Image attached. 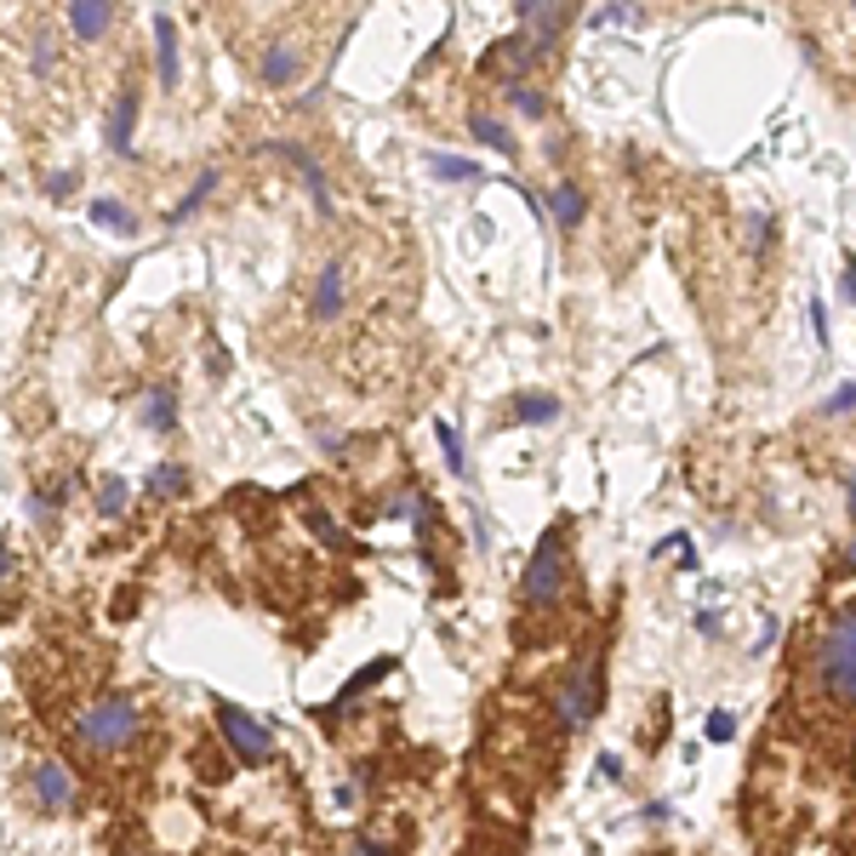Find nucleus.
I'll list each match as a JSON object with an SVG mask.
<instances>
[{"label": "nucleus", "mask_w": 856, "mask_h": 856, "mask_svg": "<svg viewBox=\"0 0 856 856\" xmlns=\"http://www.w3.org/2000/svg\"><path fill=\"white\" fill-rule=\"evenodd\" d=\"M817 679L834 702L856 709V606L834 611L817 634Z\"/></svg>", "instance_id": "obj_1"}, {"label": "nucleus", "mask_w": 856, "mask_h": 856, "mask_svg": "<svg viewBox=\"0 0 856 856\" xmlns=\"http://www.w3.org/2000/svg\"><path fill=\"white\" fill-rule=\"evenodd\" d=\"M143 732V709L126 691H109V697H97L92 709L74 720V737H81V748L92 753H120V748H132Z\"/></svg>", "instance_id": "obj_2"}, {"label": "nucleus", "mask_w": 856, "mask_h": 856, "mask_svg": "<svg viewBox=\"0 0 856 856\" xmlns=\"http://www.w3.org/2000/svg\"><path fill=\"white\" fill-rule=\"evenodd\" d=\"M560 588H566V537L548 532L532 554V566H525V576H520V594L532 611H548L554 599H560Z\"/></svg>", "instance_id": "obj_3"}, {"label": "nucleus", "mask_w": 856, "mask_h": 856, "mask_svg": "<svg viewBox=\"0 0 856 856\" xmlns=\"http://www.w3.org/2000/svg\"><path fill=\"white\" fill-rule=\"evenodd\" d=\"M217 725H223V737H229V748L240 753L246 765H269L274 760V732L263 720H251L246 709H235V702H217Z\"/></svg>", "instance_id": "obj_4"}, {"label": "nucleus", "mask_w": 856, "mask_h": 856, "mask_svg": "<svg viewBox=\"0 0 856 856\" xmlns=\"http://www.w3.org/2000/svg\"><path fill=\"white\" fill-rule=\"evenodd\" d=\"M554 709H560V732H583V725L594 720V709H599V668L594 663H576L566 674L560 697H554Z\"/></svg>", "instance_id": "obj_5"}, {"label": "nucleus", "mask_w": 856, "mask_h": 856, "mask_svg": "<svg viewBox=\"0 0 856 856\" xmlns=\"http://www.w3.org/2000/svg\"><path fill=\"white\" fill-rule=\"evenodd\" d=\"M29 794H35V805L40 811H69L74 805V771L63 765V760H40L35 771H29Z\"/></svg>", "instance_id": "obj_6"}, {"label": "nucleus", "mask_w": 856, "mask_h": 856, "mask_svg": "<svg viewBox=\"0 0 856 856\" xmlns=\"http://www.w3.org/2000/svg\"><path fill=\"white\" fill-rule=\"evenodd\" d=\"M138 417H143L148 435H171V428H178V389H171V383H155V389L143 394Z\"/></svg>", "instance_id": "obj_7"}, {"label": "nucleus", "mask_w": 856, "mask_h": 856, "mask_svg": "<svg viewBox=\"0 0 856 856\" xmlns=\"http://www.w3.org/2000/svg\"><path fill=\"white\" fill-rule=\"evenodd\" d=\"M274 148H281V155H286L297 171H304V183H309V194H314V206H320V212H332V194H325V171H320V160L309 155V148H304V143H274Z\"/></svg>", "instance_id": "obj_8"}, {"label": "nucleus", "mask_w": 856, "mask_h": 856, "mask_svg": "<svg viewBox=\"0 0 856 856\" xmlns=\"http://www.w3.org/2000/svg\"><path fill=\"white\" fill-rule=\"evenodd\" d=\"M132 126H138V92H120L109 109V148L115 155H132Z\"/></svg>", "instance_id": "obj_9"}, {"label": "nucleus", "mask_w": 856, "mask_h": 856, "mask_svg": "<svg viewBox=\"0 0 856 856\" xmlns=\"http://www.w3.org/2000/svg\"><path fill=\"white\" fill-rule=\"evenodd\" d=\"M343 314V263H325L314 281V320H337Z\"/></svg>", "instance_id": "obj_10"}, {"label": "nucleus", "mask_w": 856, "mask_h": 856, "mask_svg": "<svg viewBox=\"0 0 856 856\" xmlns=\"http://www.w3.org/2000/svg\"><path fill=\"white\" fill-rule=\"evenodd\" d=\"M69 23H74V35H81V40H97V35H109L115 7H104V0H74V7H69Z\"/></svg>", "instance_id": "obj_11"}, {"label": "nucleus", "mask_w": 856, "mask_h": 856, "mask_svg": "<svg viewBox=\"0 0 856 856\" xmlns=\"http://www.w3.org/2000/svg\"><path fill=\"white\" fill-rule=\"evenodd\" d=\"M520 23H532V29L543 35V46H548V35H560L566 23H571V7H543V0H520Z\"/></svg>", "instance_id": "obj_12"}, {"label": "nucleus", "mask_w": 856, "mask_h": 856, "mask_svg": "<svg viewBox=\"0 0 856 856\" xmlns=\"http://www.w3.org/2000/svg\"><path fill=\"white\" fill-rule=\"evenodd\" d=\"M509 412H514V423H554V417H560V400L543 394V389H520L509 400Z\"/></svg>", "instance_id": "obj_13"}, {"label": "nucleus", "mask_w": 856, "mask_h": 856, "mask_svg": "<svg viewBox=\"0 0 856 856\" xmlns=\"http://www.w3.org/2000/svg\"><path fill=\"white\" fill-rule=\"evenodd\" d=\"M155 46H160V86H178V23L155 12Z\"/></svg>", "instance_id": "obj_14"}, {"label": "nucleus", "mask_w": 856, "mask_h": 856, "mask_svg": "<svg viewBox=\"0 0 856 856\" xmlns=\"http://www.w3.org/2000/svg\"><path fill=\"white\" fill-rule=\"evenodd\" d=\"M548 212H554V223H560V229H576V223H583V212H588V200H583V189L576 183H560L548 194Z\"/></svg>", "instance_id": "obj_15"}, {"label": "nucleus", "mask_w": 856, "mask_h": 856, "mask_svg": "<svg viewBox=\"0 0 856 856\" xmlns=\"http://www.w3.org/2000/svg\"><path fill=\"white\" fill-rule=\"evenodd\" d=\"M297 69H304V58H297V46H269V58H263V81L269 86H292L297 81Z\"/></svg>", "instance_id": "obj_16"}, {"label": "nucleus", "mask_w": 856, "mask_h": 856, "mask_svg": "<svg viewBox=\"0 0 856 856\" xmlns=\"http://www.w3.org/2000/svg\"><path fill=\"white\" fill-rule=\"evenodd\" d=\"M126 502H132V480H120V474H104V480H97V514L120 520V514H126Z\"/></svg>", "instance_id": "obj_17"}, {"label": "nucleus", "mask_w": 856, "mask_h": 856, "mask_svg": "<svg viewBox=\"0 0 856 856\" xmlns=\"http://www.w3.org/2000/svg\"><path fill=\"white\" fill-rule=\"evenodd\" d=\"M143 491H148V497H183V491H189V468H183V463H160V468L143 480Z\"/></svg>", "instance_id": "obj_18"}, {"label": "nucleus", "mask_w": 856, "mask_h": 856, "mask_svg": "<svg viewBox=\"0 0 856 856\" xmlns=\"http://www.w3.org/2000/svg\"><path fill=\"white\" fill-rule=\"evenodd\" d=\"M435 440H440V451H445L451 474H457V480H468V445H463L457 428H451V423H435Z\"/></svg>", "instance_id": "obj_19"}, {"label": "nucleus", "mask_w": 856, "mask_h": 856, "mask_svg": "<svg viewBox=\"0 0 856 856\" xmlns=\"http://www.w3.org/2000/svg\"><path fill=\"white\" fill-rule=\"evenodd\" d=\"M468 132L480 138L486 148H502V155H514V138H509V126L491 120V115H468Z\"/></svg>", "instance_id": "obj_20"}, {"label": "nucleus", "mask_w": 856, "mask_h": 856, "mask_svg": "<svg viewBox=\"0 0 856 856\" xmlns=\"http://www.w3.org/2000/svg\"><path fill=\"white\" fill-rule=\"evenodd\" d=\"M428 166H435V178H445V183H480V166L463 160V155H428Z\"/></svg>", "instance_id": "obj_21"}, {"label": "nucleus", "mask_w": 856, "mask_h": 856, "mask_svg": "<svg viewBox=\"0 0 856 856\" xmlns=\"http://www.w3.org/2000/svg\"><path fill=\"white\" fill-rule=\"evenodd\" d=\"M92 223H109V229H120V235H138V212H126L120 200H92Z\"/></svg>", "instance_id": "obj_22"}, {"label": "nucleus", "mask_w": 856, "mask_h": 856, "mask_svg": "<svg viewBox=\"0 0 856 856\" xmlns=\"http://www.w3.org/2000/svg\"><path fill=\"white\" fill-rule=\"evenodd\" d=\"M212 189H217V171H200V178H194V189H189V194L178 200V206H171V223L194 217V212H200V206H206V200H212Z\"/></svg>", "instance_id": "obj_23"}, {"label": "nucleus", "mask_w": 856, "mask_h": 856, "mask_svg": "<svg viewBox=\"0 0 856 856\" xmlns=\"http://www.w3.org/2000/svg\"><path fill=\"white\" fill-rule=\"evenodd\" d=\"M29 63H35V74H52V69H58V35H52V29L35 35V58H29Z\"/></svg>", "instance_id": "obj_24"}, {"label": "nucleus", "mask_w": 856, "mask_h": 856, "mask_svg": "<svg viewBox=\"0 0 856 856\" xmlns=\"http://www.w3.org/2000/svg\"><path fill=\"white\" fill-rule=\"evenodd\" d=\"M509 97H514V109H520V115H532V120H543V109H548L537 86H514Z\"/></svg>", "instance_id": "obj_25"}, {"label": "nucleus", "mask_w": 856, "mask_h": 856, "mask_svg": "<svg viewBox=\"0 0 856 856\" xmlns=\"http://www.w3.org/2000/svg\"><path fill=\"white\" fill-rule=\"evenodd\" d=\"M840 412H856V383H845L834 400H822V417H840Z\"/></svg>", "instance_id": "obj_26"}, {"label": "nucleus", "mask_w": 856, "mask_h": 856, "mask_svg": "<svg viewBox=\"0 0 856 856\" xmlns=\"http://www.w3.org/2000/svg\"><path fill=\"white\" fill-rule=\"evenodd\" d=\"M732 732H737V720L725 714V709H714V714H709V737H714V742H732Z\"/></svg>", "instance_id": "obj_27"}, {"label": "nucleus", "mask_w": 856, "mask_h": 856, "mask_svg": "<svg viewBox=\"0 0 856 856\" xmlns=\"http://www.w3.org/2000/svg\"><path fill=\"white\" fill-rule=\"evenodd\" d=\"M46 189H52V194H69V189H74V171H52V178H46Z\"/></svg>", "instance_id": "obj_28"}, {"label": "nucleus", "mask_w": 856, "mask_h": 856, "mask_svg": "<svg viewBox=\"0 0 856 856\" xmlns=\"http://www.w3.org/2000/svg\"><path fill=\"white\" fill-rule=\"evenodd\" d=\"M811 320H817V337H828V314H822V297H811Z\"/></svg>", "instance_id": "obj_29"}, {"label": "nucleus", "mask_w": 856, "mask_h": 856, "mask_svg": "<svg viewBox=\"0 0 856 856\" xmlns=\"http://www.w3.org/2000/svg\"><path fill=\"white\" fill-rule=\"evenodd\" d=\"M355 856H394V851H389V845H371V840H360V845H355Z\"/></svg>", "instance_id": "obj_30"}, {"label": "nucleus", "mask_w": 856, "mask_h": 856, "mask_svg": "<svg viewBox=\"0 0 856 856\" xmlns=\"http://www.w3.org/2000/svg\"><path fill=\"white\" fill-rule=\"evenodd\" d=\"M845 292H851V304H856V258H845Z\"/></svg>", "instance_id": "obj_31"}, {"label": "nucleus", "mask_w": 856, "mask_h": 856, "mask_svg": "<svg viewBox=\"0 0 856 856\" xmlns=\"http://www.w3.org/2000/svg\"><path fill=\"white\" fill-rule=\"evenodd\" d=\"M12 571V554H7V537H0V576Z\"/></svg>", "instance_id": "obj_32"}, {"label": "nucleus", "mask_w": 856, "mask_h": 856, "mask_svg": "<svg viewBox=\"0 0 856 856\" xmlns=\"http://www.w3.org/2000/svg\"><path fill=\"white\" fill-rule=\"evenodd\" d=\"M845 509L856 514V474H851V486H845Z\"/></svg>", "instance_id": "obj_33"}, {"label": "nucleus", "mask_w": 856, "mask_h": 856, "mask_svg": "<svg viewBox=\"0 0 856 856\" xmlns=\"http://www.w3.org/2000/svg\"><path fill=\"white\" fill-rule=\"evenodd\" d=\"M845 566H851V571H856V543H851V554H845Z\"/></svg>", "instance_id": "obj_34"}]
</instances>
